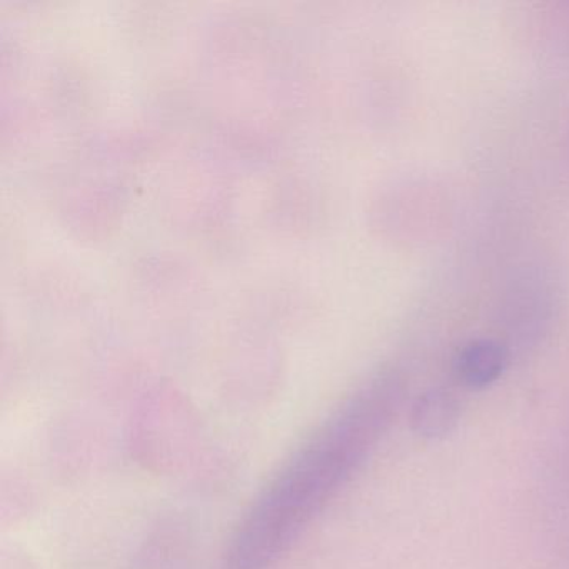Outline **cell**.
Listing matches in <instances>:
<instances>
[{"instance_id": "cell-3", "label": "cell", "mask_w": 569, "mask_h": 569, "mask_svg": "<svg viewBox=\"0 0 569 569\" xmlns=\"http://www.w3.org/2000/svg\"><path fill=\"white\" fill-rule=\"evenodd\" d=\"M458 402L446 391H431L419 398L412 411V425L419 435L436 438L446 435L458 418Z\"/></svg>"}, {"instance_id": "cell-1", "label": "cell", "mask_w": 569, "mask_h": 569, "mask_svg": "<svg viewBox=\"0 0 569 569\" xmlns=\"http://www.w3.org/2000/svg\"><path fill=\"white\" fill-rule=\"evenodd\" d=\"M398 396L392 382H375L306 438L239 521L228 569H269L286 556L368 458Z\"/></svg>"}, {"instance_id": "cell-2", "label": "cell", "mask_w": 569, "mask_h": 569, "mask_svg": "<svg viewBox=\"0 0 569 569\" xmlns=\"http://www.w3.org/2000/svg\"><path fill=\"white\" fill-rule=\"evenodd\" d=\"M506 351L498 342L478 339L466 345L456 358V375L469 388H485L501 376Z\"/></svg>"}]
</instances>
